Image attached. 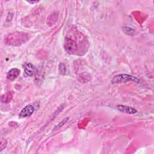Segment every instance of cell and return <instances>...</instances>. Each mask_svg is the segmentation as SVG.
I'll list each match as a JSON object with an SVG mask.
<instances>
[{"label": "cell", "mask_w": 154, "mask_h": 154, "mask_svg": "<svg viewBox=\"0 0 154 154\" xmlns=\"http://www.w3.org/2000/svg\"><path fill=\"white\" fill-rule=\"evenodd\" d=\"M64 48L66 52H69V54H73L77 49V43L73 39L69 37H66L64 40Z\"/></svg>", "instance_id": "7a4b0ae2"}, {"label": "cell", "mask_w": 154, "mask_h": 154, "mask_svg": "<svg viewBox=\"0 0 154 154\" xmlns=\"http://www.w3.org/2000/svg\"><path fill=\"white\" fill-rule=\"evenodd\" d=\"M20 74V70L19 69L17 68H13L10 69L7 74V78L9 80L13 81Z\"/></svg>", "instance_id": "8992f818"}, {"label": "cell", "mask_w": 154, "mask_h": 154, "mask_svg": "<svg viewBox=\"0 0 154 154\" xmlns=\"http://www.w3.org/2000/svg\"><path fill=\"white\" fill-rule=\"evenodd\" d=\"M116 108L119 111L125 112V113L129 114H134L137 112L136 109H135L131 106H126V105H117L116 106Z\"/></svg>", "instance_id": "5b68a950"}, {"label": "cell", "mask_w": 154, "mask_h": 154, "mask_svg": "<svg viewBox=\"0 0 154 154\" xmlns=\"http://www.w3.org/2000/svg\"><path fill=\"white\" fill-rule=\"evenodd\" d=\"M58 70L61 75H64L66 72V67L63 63H60L58 66Z\"/></svg>", "instance_id": "ba28073f"}, {"label": "cell", "mask_w": 154, "mask_h": 154, "mask_svg": "<svg viewBox=\"0 0 154 154\" xmlns=\"http://www.w3.org/2000/svg\"><path fill=\"white\" fill-rule=\"evenodd\" d=\"M69 119V117H66V118H64L63 120L61 121L60 123H59L57 125H56V126L54 128V130H55V129H58V128H61L62 126H63V125L68 121Z\"/></svg>", "instance_id": "9c48e42d"}, {"label": "cell", "mask_w": 154, "mask_h": 154, "mask_svg": "<svg viewBox=\"0 0 154 154\" xmlns=\"http://www.w3.org/2000/svg\"><path fill=\"white\" fill-rule=\"evenodd\" d=\"M34 111V107L32 105H28L25 106L20 112L19 116L20 118H24L30 116Z\"/></svg>", "instance_id": "3957f363"}, {"label": "cell", "mask_w": 154, "mask_h": 154, "mask_svg": "<svg viewBox=\"0 0 154 154\" xmlns=\"http://www.w3.org/2000/svg\"><path fill=\"white\" fill-rule=\"evenodd\" d=\"M130 81H134L135 82H139L140 79L134 76L128 74H118L116 75L113 76L112 79H111V82L112 84H120V83H124L128 82Z\"/></svg>", "instance_id": "6da1fadb"}, {"label": "cell", "mask_w": 154, "mask_h": 154, "mask_svg": "<svg viewBox=\"0 0 154 154\" xmlns=\"http://www.w3.org/2000/svg\"><path fill=\"white\" fill-rule=\"evenodd\" d=\"M28 3H30V4H34V3H37V2H38L39 1H27Z\"/></svg>", "instance_id": "8fae6325"}, {"label": "cell", "mask_w": 154, "mask_h": 154, "mask_svg": "<svg viewBox=\"0 0 154 154\" xmlns=\"http://www.w3.org/2000/svg\"><path fill=\"white\" fill-rule=\"evenodd\" d=\"M35 68L34 65L31 63H26L24 67V73L23 75L26 77L32 76L35 72Z\"/></svg>", "instance_id": "277c9868"}, {"label": "cell", "mask_w": 154, "mask_h": 154, "mask_svg": "<svg viewBox=\"0 0 154 154\" xmlns=\"http://www.w3.org/2000/svg\"><path fill=\"white\" fill-rule=\"evenodd\" d=\"M12 98V94L10 93H7L1 96V102L2 103H8L10 102Z\"/></svg>", "instance_id": "52a82bcc"}, {"label": "cell", "mask_w": 154, "mask_h": 154, "mask_svg": "<svg viewBox=\"0 0 154 154\" xmlns=\"http://www.w3.org/2000/svg\"><path fill=\"white\" fill-rule=\"evenodd\" d=\"M7 146V141L4 139H2L1 141L0 144V151H2Z\"/></svg>", "instance_id": "30bf717a"}]
</instances>
